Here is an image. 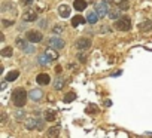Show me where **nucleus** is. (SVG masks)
<instances>
[{"label":"nucleus","mask_w":152,"mask_h":138,"mask_svg":"<svg viewBox=\"0 0 152 138\" xmlns=\"http://www.w3.org/2000/svg\"><path fill=\"white\" fill-rule=\"evenodd\" d=\"M34 51H36V49H34V46H33V45H28V46L24 49V52H26V53H33Z\"/></svg>","instance_id":"30"},{"label":"nucleus","mask_w":152,"mask_h":138,"mask_svg":"<svg viewBox=\"0 0 152 138\" xmlns=\"http://www.w3.org/2000/svg\"><path fill=\"white\" fill-rule=\"evenodd\" d=\"M26 128H27L28 131L37 128V116H34V117H31L30 120H27V122H26Z\"/></svg>","instance_id":"16"},{"label":"nucleus","mask_w":152,"mask_h":138,"mask_svg":"<svg viewBox=\"0 0 152 138\" xmlns=\"http://www.w3.org/2000/svg\"><path fill=\"white\" fill-rule=\"evenodd\" d=\"M0 55L5 56V58H9V56H12V55H14V51H12V48H11V46H6V48H3L2 51H0Z\"/></svg>","instance_id":"19"},{"label":"nucleus","mask_w":152,"mask_h":138,"mask_svg":"<svg viewBox=\"0 0 152 138\" xmlns=\"http://www.w3.org/2000/svg\"><path fill=\"white\" fill-rule=\"evenodd\" d=\"M58 14H60V17H63V18H69V17H70V8H69L67 5H61V6L58 8Z\"/></svg>","instance_id":"11"},{"label":"nucleus","mask_w":152,"mask_h":138,"mask_svg":"<svg viewBox=\"0 0 152 138\" xmlns=\"http://www.w3.org/2000/svg\"><path fill=\"white\" fill-rule=\"evenodd\" d=\"M99 18H100V15L94 11V12H88V15H87V21L90 22V24H96L97 21H99Z\"/></svg>","instance_id":"14"},{"label":"nucleus","mask_w":152,"mask_h":138,"mask_svg":"<svg viewBox=\"0 0 152 138\" xmlns=\"http://www.w3.org/2000/svg\"><path fill=\"white\" fill-rule=\"evenodd\" d=\"M75 100H76V94H75V92H69V94H66L64 98H63L64 103H72V101H75Z\"/></svg>","instance_id":"25"},{"label":"nucleus","mask_w":152,"mask_h":138,"mask_svg":"<svg viewBox=\"0 0 152 138\" xmlns=\"http://www.w3.org/2000/svg\"><path fill=\"white\" fill-rule=\"evenodd\" d=\"M6 82H8V80H5V82H2V85H0V88H2V89H5V88H6Z\"/></svg>","instance_id":"39"},{"label":"nucleus","mask_w":152,"mask_h":138,"mask_svg":"<svg viewBox=\"0 0 152 138\" xmlns=\"http://www.w3.org/2000/svg\"><path fill=\"white\" fill-rule=\"evenodd\" d=\"M2 22H3V25H5V27H9V25H12V24H14V21H9V20H3Z\"/></svg>","instance_id":"33"},{"label":"nucleus","mask_w":152,"mask_h":138,"mask_svg":"<svg viewBox=\"0 0 152 138\" xmlns=\"http://www.w3.org/2000/svg\"><path fill=\"white\" fill-rule=\"evenodd\" d=\"M42 39H43V36H42L40 31H37V30H30V31H27V40H28L30 43H39Z\"/></svg>","instance_id":"3"},{"label":"nucleus","mask_w":152,"mask_h":138,"mask_svg":"<svg viewBox=\"0 0 152 138\" xmlns=\"http://www.w3.org/2000/svg\"><path fill=\"white\" fill-rule=\"evenodd\" d=\"M43 128H45V123H43V120L37 119V131H43Z\"/></svg>","instance_id":"32"},{"label":"nucleus","mask_w":152,"mask_h":138,"mask_svg":"<svg viewBox=\"0 0 152 138\" xmlns=\"http://www.w3.org/2000/svg\"><path fill=\"white\" fill-rule=\"evenodd\" d=\"M60 135V126H52L48 129V138H57Z\"/></svg>","instance_id":"17"},{"label":"nucleus","mask_w":152,"mask_h":138,"mask_svg":"<svg viewBox=\"0 0 152 138\" xmlns=\"http://www.w3.org/2000/svg\"><path fill=\"white\" fill-rule=\"evenodd\" d=\"M37 61H39V64L40 65H48L51 61H49V58L46 56V55H39L37 56Z\"/></svg>","instance_id":"26"},{"label":"nucleus","mask_w":152,"mask_h":138,"mask_svg":"<svg viewBox=\"0 0 152 138\" xmlns=\"http://www.w3.org/2000/svg\"><path fill=\"white\" fill-rule=\"evenodd\" d=\"M103 2H104V3H112L113 0H103Z\"/></svg>","instance_id":"40"},{"label":"nucleus","mask_w":152,"mask_h":138,"mask_svg":"<svg viewBox=\"0 0 152 138\" xmlns=\"http://www.w3.org/2000/svg\"><path fill=\"white\" fill-rule=\"evenodd\" d=\"M23 20H24L26 22H33V21H36V20H37V14H36V11H33V9H27V11L24 12V15H23Z\"/></svg>","instance_id":"6"},{"label":"nucleus","mask_w":152,"mask_h":138,"mask_svg":"<svg viewBox=\"0 0 152 138\" xmlns=\"http://www.w3.org/2000/svg\"><path fill=\"white\" fill-rule=\"evenodd\" d=\"M85 22H87V18H84V17H81V15H76V17L72 18V25H73V27H78V25L85 24Z\"/></svg>","instance_id":"13"},{"label":"nucleus","mask_w":152,"mask_h":138,"mask_svg":"<svg viewBox=\"0 0 152 138\" xmlns=\"http://www.w3.org/2000/svg\"><path fill=\"white\" fill-rule=\"evenodd\" d=\"M36 82H37L39 85H49V83H51V77H49V74H46V73H40V74H37Z\"/></svg>","instance_id":"7"},{"label":"nucleus","mask_w":152,"mask_h":138,"mask_svg":"<svg viewBox=\"0 0 152 138\" xmlns=\"http://www.w3.org/2000/svg\"><path fill=\"white\" fill-rule=\"evenodd\" d=\"M109 30H110V28L104 25V27H102V28H100V33H106V31H109Z\"/></svg>","instance_id":"34"},{"label":"nucleus","mask_w":152,"mask_h":138,"mask_svg":"<svg viewBox=\"0 0 152 138\" xmlns=\"http://www.w3.org/2000/svg\"><path fill=\"white\" fill-rule=\"evenodd\" d=\"M104 105H106V107H110V105H112V101H110V100H106V101H104Z\"/></svg>","instance_id":"36"},{"label":"nucleus","mask_w":152,"mask_h":138,"mask_svg":"<svg viewBox=\"0 0 152 138\" xmlns=\"http://www.w3.org/2000/svg\"><path fill=\"white\" fill-rule=\"evenodd\" d=\"M96 12L100 15V17H104L106 14H109L107 12V3H96Z\"/></svg>","instance_id":"8"},{"label":"nucleus","mask_w":152,"mask_h":138,"mask_svg":"<svg viewBox=\"0 0 152 138\" xmlns=\"http://www.w3.org/2000/svg\"><path fill=\"white\" fill-rule=\"evenodd\" d=\"M12 103L15 107H24L27 103V91L24 88H17L12 92Z\"/></svg>","instance_id":"1"},{"label":"nucleus","mask_w":152,"mask_h":138,"mask_svg":"<svg viewBox=\"0 0 152 138\" xmlns=\"http://www.w3.org/2000/svg\"><path fill=\"white\" fill-rule=\"evenodd\" d=\"M45 55L49 58V61H57V59H58V53H57V51H55L54 48H48V49L45 51Z\"/></svg>","instance_id":"9"},{"label":"nucleus","mask_w":152,"mask_h":138,"mask_svg":"<svg viewBox=\"0 0 152 138\" xmlns=\"http://www.w3.org/2000/svg\"><path fill=\"white\" fill-rule=\"evenodd\" d=\"M75 45H76V48L81 49V51H87V49H90V46H91V40H90L88 37H81V39L76 40Z\"/></svg>","instance_id":"4"},{"label":"nucleus","mask_w":152,"mask_h":138,"mask_svg":"<svg viewBox=\"0 0 152 138\" xmlns=\"http://www.w3.org/2000/svg\"><path fill=\"white\" fill-rule=\"evenodd\" d=\"M130 6H128V2H127V0H121V2H119V9L121 11H127Z\"/></svg>","instance_id":"29"},{"label":"nucleus","mask_w":152,"mask_h":138,"mask_svg":"<svg viewBox=\"0 0 152 138\" xmlns=\"http://www.w3.org/2000/svg\"><path fill=\"white\" fill-rule=\"evenodd\" d=\"M18 76H20V72L14 70V72L8 73V76H6V80H8V82H14V80H17V77H18Z\"/></svg>","instance_id":"23"},{"label":"nucleus","mask_w":152,"mask_h":138,"mask_svg":"<svg viewBox=\"0 0 152 138\" xmlns=\"http://www.w3.org/2000/svg\"><path fill=\"white\" fill-rule=\"evenodd\" d=\"M78 59H79L81 62H85V61H87V55H85L84 52H81V53H78Z\"/></svg>","instance_id":"31"},{"label":"nucleus","mask_w":152,"mask_h":138,"mask_svg":"<svg viewBox=\"0 0 152 138\" xmlns=\"http://www.w3.org/2000/svg\"><path fill=\"white\" fill-rule=\"evenodd\" d=\"M139 28H140V31H143V33L152 31V21H151V20H146V21H143V22L139 25Z\"/></svg>","instance_id":"10"},{"label":"nucleus","mask_w":152,"mask_h":138,"mask_svg":"<svg viewBox=\"0 0 152 138\" xmlns=\"http://www.w3.org/2000/svg\"><path fill=\"white\" fill-rule=\"evenodd\" d=\"M48 43H49V48H54L55 51H58V49H63L64 48V40L63 39H60V37H51L49 40H48Z\"/></svg>","instance_id":"5"},{"label":"nucleus","mask_w":152,"mask_h":138,"mask_svg":"<svg viewBox=\"0 0 152 138\" xmlns=\"http://www.w3.org/2000/svg\"><path fill=\"white\" fill-rule=\"evenodd\" d=\"M61 70H63V68H61L60 65H57V67H55V72H57V74H60V73H61Z\"/></svg>","instance_id":"35"},{"label":"nucleus","mask_w":152,"mask_h":138,"mask_svg":"<svg viewBox=\"0 0 152 138\" xmlns=\"http://www.w3.org/2000/svg\"><path fill=\"white\" fill-rule=\"evenodd\" d=\"M6 122V113H2V123Z\"/></svg>","instance_id":"37"},{"label":"nucleus","mask_w":152,"mask_h":138,"mask_svg":"<svg viewBox=\"0 0 152 138\" xmlns=\"http://www.w3.org/2000/svg\"><path fill=\"white\" fill-rule=\"evenodd\" d=\"M63 86H64V79H63V77H58V79L54 82V88H55V91H61Z\"/></svg>","instance_id":"24"},{"label":"nucleus","mask_w":152,"mask_h":138,"mask_svg":"<svg viewBox=\"0 0 152 138\" xmlns=\"http://www.w3.org/2000/svg\"><path fill=\"white\" fill-rule=\"evenodd\" d=\"M73 8L76 11H84L87 8V2H85V0H75V2H73Z\"/></svg>","instance_id":"15"},{"label":"nucleus","mask_w":152,"mask_h":138,"mask_svg":"<svg viewBox=\"0 0 152 138\" xmlns=\"http://www.w3.org/2000/svg\"><path fill=\"white\" fill-rule=\"evenodd\" d=\"M63 30H64V25H63V24H57V25H54V28H52V31H54L55 34L63 33Z\"/></svg>","instance_id":"28"},{"label":"nucleus","mask_w":152,"mask_h":138,"mask_svg":"<svg viewBox=\"0 0 152 138\" xmlns=\"http://www.w3.org/2000/svg\"><path fill=\"white\" fill-rule=\"evenodd\" d=\"M119 15H121V12H119V9H110L109 11V18L110 20H119Z\"/></svg>","instance_id":"22"},{"label":"nucleus","mask_w":152,"mask_h":138,"mask_svg":"<svg viewBox=\"0 0 152 138\" xmlns=\"http://www.w3.org/2000/svg\"><path fill=\"white\" fill-rule=\"evenodd\" d=\"M115 28L119 31H128L131 28V20L128 17H122L115 22Z\"/></svg>","instance_id":"2"},{"label":"nucleus","mask_w":152,"mask_h":138,"mask_svg":"<svg viewBox=\"0 0 152 138\" xmlns=\"http://www.w3.org/2000/svg\"><path fill=\"white\" fill-rule=\"evenodd\" d=\"M30 98L33 100V101H39V100H42V97H43V92L40 91V89H33V91H30Z\"/></svg>","instance_id":"12"},{"label":"nucleus","mask_w":152,"mask_h":138,"mask_svg":"<svg viewBox=\"0 0 152 138\" xmlns=\"http://www.w3.org/2000/svg\"><path fill=\"white\" fill-rule=\"evenodd\" d=\"M85 113L87 114H96V113H99V107L96 104H88V107L85 108Z\"/></svg>","instance_id":"21"},{"label":"nucleus","mask_w":152,"mask_h":138,"mask_svg":"<svg viewBox=\"0 0 152 138\" xmlns=\"http://www.w3.org/2000/svg\"><path fill=\"white\" fill-rule=\"evenodd\" d=\"M55 119H57V116H55V111H54V110H46V111H45V120L54 122Z\"/></svg>","instance_id":"20"},{"label":"nucleus","mask_w":152,"mask_h":138,"mask_svg":"<svg viewBox=\"0 0 152 138\" xmlns=\"http://www.w3.org/2000/svg\"><path fill=\"white\" fill-rule=\"evenodd\" d=\"M15 43H17V46L21 49V51H24L27 46H28V43H27V40L26 39H23V37H17V40H15Z\"/></svg>","instance_id":"18"},{"label":"nucleus","mask_w":152,"mask_h":138,"mask_svg":"<svg viewBox=\"0 0 152 138\" xmlns=\"http://www.w3.org/2000/svg\"><path fill=\"white\" fill-rule=\"evenodd\" d=\"M26 111H23V110H18V111H15V119L18 120V122H23V120H26Z\"/></svg>","instance_id":"27"},{"label":"nucleus","mask_w":152,"mask_h":138,"mask_svg":"<svg viewBox=\"0 0 152 138\" xmlns=\"http://www.w3.org/2000/svg\"><path fill=\"white\" fill-rule=\"evenodd\" d=\"M23 3L24 5H30V3H33V0H23Z\"/></svg>","instance_id":"38"}]
</instances>
